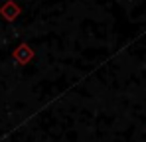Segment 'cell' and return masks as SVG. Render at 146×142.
<instances>
[{
	"label": "cell",
	"mask_w": 146,
	"mask_h": 142,
	"mask_svg": "<svg viewBox=\"0 0 146 142\" xmlns=\"http://www.w3.org/2000/svg\"><path fill=\"white\" fill-rule=\"evenodd\" d=\"M32 55H34V53H32V49L26 46V44H22V46L14 51V59H16V61H20V63L30 61V59H32Z\"/></svg>",
	"instance_id": "obj_1"
},
{
	"label": "cell",
	"mask_w": 146,
	"mask_h": 142,
	"mask_svg": "<svg viewBox=\"0 0 146 142\" xmlns=\"http://www.w3.org/2000/svg\"><path fill=\"white\" fill-rule=\"evenodd\" d=\"M16 14H18V8H16L14 4H8L6 8H2V16H4L6 20H14Z\"/></svg>",
	"instance_id": "obj_2"
}]
</instances>
